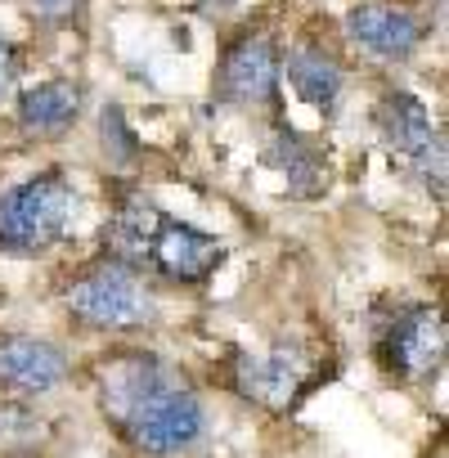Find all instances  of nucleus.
<instances>
[{"label": "nucleus", "mask_w": 449, "mask_h": 458, "mask_svg": "<svg viewBox=\"0 0 449 458\" xmlns=\"http://www.w3.org/2000/svg\"><path fill=\"white\" fill-rule=\"evenodd\" d=\"M68 373V360L55 342L41 337H0V382L19 391H55Z\"/></svg>", "instance_id": "0eeeda50"}, {"label": "nucleus", "mask_w": 449, "mask_h": 458, "mask_svg": "<svg viewBox=\"0 0 449 458\" xmlns=\"http://www.w3.org/2000/svg\"><path fill=\"white\" fill-rule=\"evenodd\" d=\"M104 148H108L117 162H131V157H135V140H131V131H126V122H122L117 108L104 113Z\"/></svg>", "instance_id": "4468645a"}, {"label": "nucleus", "mask_w": 449, "mask_h": 458, "mask_svg": "<svg viewBox=\"0 0 449 458\" xmlns=\"http://www.w3.org/2000/svg\"><path fill=\"white\" fill-rule=\"evenodd\" d=\"M77 108H81L77 86L46 81V86H37V90H28L19 99V122H23L28 135H59L77 122Z\"/></svg>", "instance_id": "9d476101"}, {"label": "nucleus", "mask_w": 449, "mask_h": 458, "mask_svg": "<svg viewBox=\"0 0 449 458\" xmlns=\"http://www.w3.org/2000/svg\"><path fill=\"white\" fill-rule=\"evenodd\" d=\"M10 86H14V46L0 37V99L10 95Z\"/></svg>", "instance_id": "dca6fc26"}, {"label": "nucleus", "mask_w": 449, "mask_h": 458, "mask_svg": "<svg viewBox=\"0 0 449 458\" xmlns=\"http://www.w3.org/2000/svg\"><path fill=\"white\" fill-rule=\"evenodd\" d=\"M157 225H162L157 207H153L144 193H126V202H122L117 220H113V248H117L126 261H144V257H148V243H153V234H157Z\"/></svg>", "instance_id": "f8f14e48"}, {"label": "nucleus", "mask_w": 449, "mask_h": 458, "mask_svg": "<svg viewBox=\"0 0 449 458\" xmlns=\"http://www.w3.org/2000/svg\"><path fill=\"white\" fill-rule=\"evenodd\" d=\"M382 131H386L391 148L404 153V157H418V153L436 140L431 117H427L422 99H413V95H391V99L382 104Z\"/></svg>", "instance_id": "9b49d317"}, {"label": "nucleus", "mask_w": 449, "mask_h": 458, "mask_svg": "<svg viewBox=\"0 0 449 458\" xmlns=\"http://www.w3.org/2000/svg\"><path fill=\"white\" fill-rule=\"evenodd\" d=\"M28 5H32L37 19H46V23H64V19H72V14L81 10V0H28Z\"/></svg>", "instance_id": "2eb2a0df"}, {"label": "nucleus", "mask_w": 449, "mask_h": 458, "mask_svg": "<svg viewBox=\"0 0 449 458\" xmlns=\"http://www.w3.org/2000/svg\"><path fill=\"white\" fill-rule=\"evenodd\" d=\"M72 216V189L64 175H37L14 184L0 198V248L10 252H46Z\"/></svg>", "instance_id": "f257e3e1"}, {"label": "nucleus", "mask_w": 449, "mask_h": 458, "mask_svg": "<svg viewBox=\"0 0 449 458\" xmlns=\"http://www.w3.org/2000/svg\"><path fill=\"white\" fill-rule=\"evenodd\" d=\"M301 386V360L292 351H275V355H243L239 360V391L248 400L261 404H284L292 391Z\"/></svg>", "instance_id": "1a4fd4ad"}, {"label": "nucleus", "mask_w": 449, "mask_h": 458, "mask_svg": "<svg viewBox=\"0 0 449 458\" xmlns=\"http://www.w3.org/2000/svg\"><path fill=\"white\" fill-rule=\"evenodd\" d=\"M279 81V59L266 37H243L220 64V95L234 104H261L275 95Z\"/></svg>", "instance_id": "423d86ee"}, {"label": "nucleus", "mask_w": 449, "mask_h": 458, "mask_svg": "<svg viewBox=\"0 0 449 458\" xmlns=\"http://www.w3.org/2000/svg\"><path fill=\"white\" fill-rule=\"evenodd\" d=\"M148 257H153V266H157L166 279H175V284H202V279L220 266L224 248H220L216 239L198 234V229H189V225L162 220L157 234H153V243H148Z\"/></svg>", "instance_id": "20e7f679"}, {"label": "nucleus", "mask_w": 449, "mask_h": 458, "mask_svg": "<svg viewBox=\"0 0 449 458\" xmlns=\"http://www.w3.org/2000/svg\"><path fill=\"white\" fill-rule=\"evenodd\" d=\"M445 355V324H440V310L431 306H418L409 315L395 319L391 328V342H386V364L400 373V377H422L440 364Z\"/></svg>", "instance_id": "39448f33"}, {"label": "nucleus", "mask_w": 449, "mask_h": 458, "mask_svg": "<svg viewBox=\"0 0 449 458\" xmlns=\"http://www.w3.org/2000/svg\"><path fill=\"white\" fill-rule=\"evenodd\" d=\"M346 28H351V37L364 50H373L382 59H404L422 41L418 19L409 10H395V5H360V10H351Z\"/></svg>", "instance_id": "6e6552de"}, {"label": "nucleus", "mask_w": 449, "mask_h": 458, "mask_svg": "<svg viewBox=\"0 0 449 458\" xmlns=\"http://www.w3.org/2000/svg\"><path fill=\"white\" fill-rule=\"evenodd\" d=\"M288 81L297 86V95L315 108H333L337 90H342V72L324 50H297L288 59Z\"/></svg>", "instance_id": "ddd939ff"}, {"label": "nucleus", "mask_w": 449, "mask_h": 458, "mask_svg": "<svg viewBox=\"0 0 449 458\" xmlns=\"http://www.w3.org/2000/svg\"><path fill=\"white\" fill-rule=\"evenodd\" d=\"M202 404L198 395H189L184 386H171V382H157L148 395H140L122 427L131 431V440L153 454V458H171V454H184L198 436H202Z\"/></svg>", "instance_id": "f03ea898"}, {"label": "nucleus", "mask_w": 449, "mask_h": 458, "mask_svg": "<svg viewBox=\"0 0 449 458\" xmlns=\"http://www.w3.org/2000/svg\"><path fill=\"white\" fill-rule=\"evenodd\" d=\"M68 306L90 328H135L148 319V297L126 261H104L68 288Z\"/></svg>", "instance_id": "7ed1b4c3"}]
</instances>
